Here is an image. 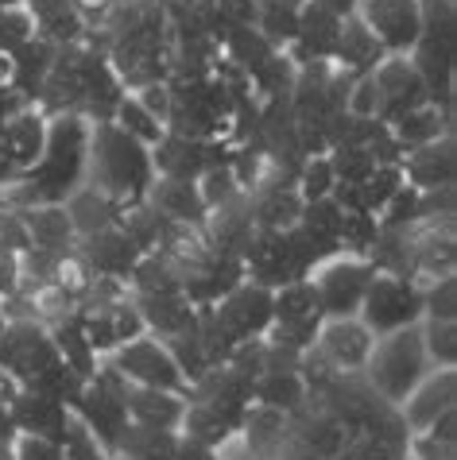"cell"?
<instances>
[{
  "instance_id": "74e56055",
  "label": "cell",
  "mask_w": 457,
  "mask_h": 460,
  "mask_svg": "<svg viewBox=\"0 0 457 460\" xmlns=\"http://www.w3.org/2000/svg\"><path fill=\"white\" fill-rule=\"evenodd\" d=\"M403 182H408V178H403L399 163H384V167H376V171L361 182V209L372 213V217H380V209L388 206L391 194H396Z\"/></svg>"
},
{
  "instance_id": "ba28073f",
  "label": "cell",
  "mask_w": 457,
  "mask_h": 460,
  "mask_svg": "<svg viewBox=\"0 0 457 460\" xmlns=\"http://www.w3.org/2000/svg\"><path fill=\"white\" fill-rule=\"evenodd\" d=\"M376 267L364 255H334L310 271V283L318 290L326 317H353L364 302V290L372 283Z\"/></svg>"
},
{
  "instance_id": "8992f818",
  "label": "cell",
  "mask_w": 457,
  "mask_h": 460,
  "mask_svg": "<svg viewBox=\"0 0 457 460\" xmlns=\"http://www.w3.org/2000/svg\"><path fill=\"white\" fill-rule=\"evenodd\" d=\"M357 317L368 325L372 337H388V333H396V329L418 325L423 322V287H418L415 279L376 271L364 290Z\"/></svg>"
},
{
  "instance_id": "b9f144b4",
  "label": "cell",
  "mask_w": 457,
  "mask_h": 460,
  "mask_svg": "<svg viewBox=\"0 0 457 460\" xmlns=\"http://www.w3.org/2000/svg\"><path fill=\"white\" fill-rule=\"evenodd\" d=\"M423 317H438V322H457V279L442 275L423 283Z\"/></svg>"
},
{
  "instance_id": "4dcf8cb0",
  "label": "cell",
  "mask_w": 457,
  "mask_h": 460,
  "mask_svg": "<svg viewBox=\"0 0 457 460\" xmlns=\"http://www.w3.org/2000/svg\"><path fill=\"white\" fill-rule=\"evenodd\" d=\"M47 329H50V337H55V349H58L62 360H67L82 379H94L97 367H101V356L94 352V344H90V337H85L78 314L62 317V322L47 325Z\"/></svg>"
},
{
  "instance_id": "cb8c5ba5",
  "label": "cell",
  "mask_w": 457,
  "mask_h": 460,
  "mask_svg": "<svg viewBox=\"0 0 457 460\" xmlns=\"http://www.w3.org/2000/svg\"><path fill=\"white\" fill-rule=\"evenodd\" d=\"M124 406H129V421H136V426L179 429L183 426V414H186V394L129 383V387H124Z\"/></svg>"
},
{
  "instance_id": "5b68a950",
  "label": "cell",
  "mask_w": 457,
  "mask_h": 460,
  "mask_svg": "<svg viewBox=\"0 0 457 460\" xmlns=\"http://www.w3.org/2000/svg\"><path fill=\"white\" fill-rule=\"evenodd\" d=\"M124 387H129V379H124L117 367H112L109 360L97 367L94 379L82 383L78 399L70 402V414L82 421L85 429L97 438V445L112 456V449H117L121 433L124 426H129V406H124Z\"/></svg>"
},
{
  "instance_id": "7a4b0ae2",
  "label": "cell",
  "mask_w": 457,
  "mask_h": 460,
  "mask_svg": "<svg viewBox=\"0 0 457 460\" xmlns=\"http://www.w3.org/2000/svg\"><path fill=\"white\" fill-rule=\"evenodd\" d=\"M156 163L151 147H144L129 132H121L112 120L90 128V167H85V186L101 190L112 201H136L148 194Z\"/></svg>"
},
{
  "instance_id": "d6986e66",
  "label": "cell",
  "mask_w": 457,
  "mask_h": 460,
  "mask_svg": "<svg viewBox=\"0 0 457 460\" xmlns=\"http://www.w3.org/2000/svg\"><path fill=\"white\" fill-rule=\"evenodd\" d=\"M47 120H50V117H47L40 105H23L16 117H8V124L0 128V151H4V159H8L20 174L43 155Z\"/></svg>"
},
{
  "instance_id": "44dd1931",
  "label": "cell",
  "mask_w": 457,
  "mask_h": 460,
  "mask_svg": "<svg viewBox=\"0 0 457 460\" xmlns=\"http://www.w3.org/2000/svg\"><path fill=\"white\" fill-rule=\"evenodd\" d=\"M248 411H237V406H221V402H206V399H186V414L179 433L194 441H206L213 449H225L228 441L240 433Z\"/></svg>"
},
{
  "instance_id": "bcb514c9",
  "label": "cell",
  "mask_w": 457,
  "mask_h": 460,
  "mask_svg": "<svg viewBox=\"0 0 457 460\" xmlns=\"http://www.w3.org/2000/svg\"><path fill=\"white\" fill-rule=\"evenodd\" d=\"M12 453L16 460H67V449L58 441H47V438H31V433H20L12 441Z\"/></svg>"
},
{
  "instance_id": "d590c367",
  "label": "cell",
  "mask_w": 457,
  "mask_h": 460,
  "mask_svg": "<svg viewBox=\"0 0 457 460\" xmlns=\"http://www.w3.org/2000/svg\"><path fill=\"white\" fill-rule=\"evenodd\" d=\"M380 236V221L364 209H345L341 213V228H337V244L341 255H368Z\"/></svg>"
},
{
  "instance_id": "11a10c76",
  "label": "cell",
  "mask_w": 457,
  "mask_h": 460,
  "mask_svg": "<svg viewBox=\"0 0 457 460\" xmlns=\"http://www.w3.org/2000/svg\"><path fill=\"white\" fill-rule=\"evenodd\" d=\"M16 391H20V383L12 379V376L4 372V367H0V406H8L12 399H16Z\"/></svg>"
},
{
  "instance_id": "f546056e",
  "label": "cell",
  "mask_w": 457,
  "mask_h": 460,
  "mask_svg": "<svg viewBox=\"0 0 457 460\" xmlns=\"http://www.w3.org/2000/svg\"><path fill=\"white\" fill-rule=\"evenodd\" d=\"M388 128H391V136L399 139L403 151H415V147H423V144H435L438 136L453 132V117L426 101V105L403 112V117H399L396 124H388Z\"/></svg>"
},
{
  "instance_id": "5bb4252c",
  "label": "cell",
  "mask_w": 457,
  "mask_h": 460,
  "mask_svg": "<svg viewBox=\"0 0 457 460\" xmlns=\"http://www.w3.org/2000/svg\"><path fill=\"white\" fill-rule=\"evenodd\" d=\"M357 12L384 43L388 55H408L423 35V4L418 0H361Z\"/></svg>"
},
{
  "instance_id": "f1b7e54d",
  "label": "cell",
  "mask_w": 457,
  "mask_h": 460,
  "mask_svg": "<svg viewBox=\"0 0 457 460\" xmlns=\"http://www.w3.org/2000/svg\"><path fill=\"white\" fill-rule=\"evenodd\" d=\"M310 399L307 391V379L299 372H260L256 383H252V402L256 406H268V411H279V414H295L302 411Z\"/></svg>"
},
{
  "instance_id": "52a82bcc",
  "label": "cell",
  "mask_w": 457,
  "mask_h": 460,
  "mask_svg": "<svg viewBox=\"0 0 457 460\" xmlns=\"http://www.w3.org/2000/svg\"><path fill=\"white\" fill-rule=\"evenodd\" d=\"M62 356L55 349V337L43 322H31V317H16V322H4L0 329V367L28 387L35 383L50 364H58Z\"/></svg>"
},
{
  "instance_id": "836d02e7",
  "label": "cell",
  "mask_w": 457,
  "mask_h": 460,
  "mask_svg": "<svg viewBox=\"0 0 457 460\" xmlns=\"http://www.w3.org/2000/svg\"><path fill=\"white\" fill-rule=\"evenodd\" d=\"M112 124L121 128V132H129L132 139H139L144 147H156L163 136H167V124H159L151 112L139 105V97L136 93H124L121 97V105H117V112H112Z\"/></svg>"
},
{
  "instance_id": "83f0119b",
  "label": "cell",
  "mask_w": 457,
  "mask_h": 460,
  "mask_svg": "<svg viewBox=\"0 0 457 460\" xmlns=\"http://www.w3.org/2000/svg\"><path fill=\"white\" fill-rule=\"evenodd\" d=\"M23 228H28L31 248H47V252H67L78 244V233L70 225L67 206H23L16 209Z\"/></svg>"
},
{
  "instance_id": "7c38bea8",
  "label": "cell",
  "mask_w": 457,
  "mask_h": 460,
  "mask_svg": "<svg viewBox=\"0 0 457 460\" xmlns=\"http://www.w3.org/2000/svg\"><path fill=\"white\" fill-rule=\"evenodd\" d=\"M372 85H376V120L384 124H396L403 112L430 101L426 82L418 78V70L411 66L408 55H388L372 70Z\"/></svg>"
},
{
  "instance_id": "277c9868",
  "label": "cell",
  "mask_w": 457,
  "mask_h": 460,
  "mask_svg": "<svg viewBox=\"0 0 457 460\" xmlns=\"http://www.w3.org/2000/svg\"><path fill=\"white\" fill-rule=\"evenodd\" d=\"M430 372H435V367L426 360L423 329L418 325L396 329V333H388V337H376L372 352H368V364H364V379L372 383V391L380 399H388L391 406L408 402V394Z\"/></svg>"
},
{
  "instance_id": "f6af8a7d",
  "label": "cell",
  "mask_w": 457,
  "mask_h": 460,
  "mask_svg": "<svg viewBox=\"0 0 457 460\" xmlns=\"http://www.w3.org/2000/svg\"><path fill=\"white\" fill-rule=\"evenodd\" d=\"M67 460H109V453L97 445V438L90 429L82 426L78 418H70V426H67Z\"/></svg>"
},
{
  "instance_id": "d6a6232c",
  "label": "cell",
  "mask_w": 457,
  "mask_h": 460,
  "mask_svg": "<svg viewBox=\"0 0 457 460\" xmlns=\"http://www.w3.org/2000/svg\"><path fill=\"white\" fill-rule=\"evenodd\" d=\"M62 206H67V213H70L74 233H78V236H90V233H97V228H105V225L117 221L121 201L105 198V194H101V190H94V186H78L67 201H62Z\"/></svg>"
},
{
  "instance_id": "7402d4cb",
  "label": "cell",
  "mask_w": 457,
  "mask_h": 460,
  "mask_svg": "<svg viewBox=\"0 0 457 460\" xmlns=\"http://www.w3.org/2000/svg\"><path fill=\"white\" fill-rule=\"evenodd\" d=\"M453 391H457L453 367H438V372H430V376L408 394V402L399 406V414H403V421H408V429H411V433H423L442 411H450L453 399H457Z\"/></svg>"
},
{
  "instance_id": "680465c9",
  "label": "cell",
  "mask_w": 457,
  "mask_h": 460,
  "mask_svg": "<svg viewBox=\"0 0 457 460\" xmlns=\"http://www.w3.org/2000/svg\"><path fill=\"white\" fill-rule=\"evenodd\" d=\"M0 329H4V314H0Z\"/></svg>"
},
{
  "instance_id": "1f68e13d",
  "label": "cell",
  "mask_w": 457,
  "mask_h": 460,
  "mask_svg": "<svg viewBox=\"0 0 457 460\" xmlns=\"http://www.w3.org/2000/svg\"><path fill=\"white\" fill-rule=\"evenodd\" d=\"M175 449H179V429H156L129 421L112 453L129 460H175Z\"/></svg>"
},
{
  "instance_id": "7bdbcfd3",
  "label": "cell",
  "mask_w": 457,
  "mask_h": 460,
  "mask_svg": "<svg viewBox=\"0 0 457 460\" xmlns=\"http://www.w3.org/2000/svg\"><path fill=\"white\" fill-rule=\"evenodd\" d=\"M198 190H202L206 209H218V206H225V201H233L237 194H245V190L237 186L233 171H228V163H221V167H210L206 174L198 178Z\"/></svg>"
},
{
  "instance_id": "f35d334b",
  "label": "cell",
  "mask_w": 457,
  "mask_h": 460,
  "mask_svg": "<svg viewBox=\"0 0 457 460\" xmlns=\"http://www.w3.org/2000/svg\"><path fill=\"white\" fill-rule=\"evenodd\" d=\"M28 40H35V16L23 0H12V4L0 8V55H12Z\"/></svg>"
},
{
  "instance_id": "4316f807",
  "label": "cell",
  "mask_w": 457,
  "mask_h": 460,
  "mask_svg": "<svg viewBox=\"0 0 457 460\" xmlns=\"http://www.w3.org/2000/svg\"><path fill=\"white\" fill-rule=\"evenodd\" d=\"M58 55V43H50L43 40L40 31H35V40H28L20 50H12V89H16L20 97H28L31 105H35V97H40V89H43V78H47V70H50V62H55Z\"/></svg>"
},
{
  "instance_id": "681fc988",
  "label": "cell",
  "mask_w": 457,
  "mask_h": 460,
  "mask_svg": "<svg viewBox=\"0 0 457 460\" xmlns=\"http://www.w3.org/2000/svg\"><path fill=\"white\" fill-rule=\"evenodd\" d=\"M112 4H117V0H74V12H78V16L85 20V28H101V23H105V16L112 12Z\"/></svg>"
},
{
  "instance_id": "484cf974",
  "label": "cell",
  "mask_w": 457,
  "mask_h": 460,
  "mask_svg": "<svg viewBox=\"0 0 457 460\" xmlns=\"http://www.w3.org/2000/svg\"><path fill=\"white\" fill-rule=\"evenodd\" d=\"M132 302H136L139 317H144V329L151 337H159V341L171 337V333H179V329H186L190 322H194V302H190L183 290H171V294H132Z\"/></svg>"
},
{
  "instance_id": "9a60e30c",
  "label": "cell",
  "mask_w": 457,
  "mask_h": 460,
  "mask_svg": "<svg viewBox=\"0 0 457 460\" xmlns=\"http://www.w3.org/2000/svg\"><path fill=\"white\" fill-rule=\"evenodd\" d=\"M376 337L368 333V325L357 314L353 317H326L314 341V352L334 367V372H364L368 352H372Z\"/></svg>"
},
{
  "instance_id": "816d5d0a",
  "label": "cell",
  "mask_w": 457,
  "mask_h": 460,
  "mask_svg": "<svg viewBox=\"0 0 457 460\" xmlns=\"http://www.w3.org/2000/svg\"><path fill=\"white\" fill-rule=\"evenodd\" d=\"M453 429H457V406H450V411H442L430 426L423 429L430 441H442V445H453L457 438H453Z\"/></svg>"
},
{
  "instance_id": "603a6c76",
  "label": "cell",
  "mask_w": 457,
  "mask_h": 460,
  "mask_svg": "<svg viewBox=\"0 0 457 460\" xmlns=\"http://www.w3.org/2000/svg\"><path fill=\"white\" fill-rule=\"evenodd\" d=\"M144 198L175 225H206L210 209H206V201H202L198 182H190V178H163V174H156Z\"/></svg>"
},
{
  "instance_id": "e0dca14e",
  "label": "cell",
  "mask_w": 457,
  "mask_h": 460,
  "mask_svg": "<svg viewBox=\"0 0 457 460\" xmlns=\"http://www.w3.org/2000/svg\"><path fill=\"white\" fill-rule=\"evenodd\" d=\"M8 414L16 421V433H31V438H47V441H58L67 445V426H70V406L50 399L43 391H31V387H20L16 399L8 402Z\"/></svg>"
},
{
  "instance_id": "4fadbf2b",
  "label": "cell",
  "mask_w": 457,
  "mask_h": 460,
  "mask_svg": "<svg viewBox=\"0 0 457 460\" xmlns=\"http://www.w3.org/2000/svg\"><path fill=\"white\" fill-rule=\"evenodd\" d=\"M240 267H245V279L256 287H283V283H295V279H307L299 271L295 255H291V244H287V228L275 233V228H256L248 236L245 252H240Z\"/></svg>"
},
{
  "instance_id": "8d00e7d4",
  "label": "cell",
  "mask_w": 457,
  "mask_h": 460,
  "mask_svg": "<svg viewBox=\"0 0 457 460\" xmlns=\"http://www.w3.org/2000/svg\"><path fill=\"white\" fill-rule=\"evenodd\" d=\"M423 329V349H426V360L430 367H457V329L453 322H438V317H423L418 322Z\"/></svg>"
},
{
  "instance_id": "db71d44e",
  "label": "cell",
  "mask_w": 457,
  "mask_h": 460,
  "mask_svg": "<svg viewBox=\"0 0 457 460\" xmlns=\"http://www.w3.org/2000/svg\"><path fill=\"white\" fill-rule=\"evenodd\" d=\"M20 433H16V421H12V414H8V406H0V445H12Z\"/></svg>"
},
{
  "instance_id": "9f6ffc18",
  "label": "cell",
  "mask_w": 457,
  "mask_h": 460,
  "mask_svg": "<svg viewBox=\"0 0 457 460\" xmlns=\"http://www.w3.org/2000/svg\"><path fill=\"white\" fill-rule=\"evenodd\" d=\"M8 206V198H4V186H0V209H4Z\"/></svg>"
},
{
  "instance_id": "ab89813d",
  "label": "cell",
  "mask_w": 457,
  "mask_h": 460,
  "mask_svg": "<svg viewBox=\"0 0 457 460\" xmlns=\"http://www.w3.org/2000/svg\"><path fill=\"white\" fill-rule=\"evenodd\" d=\"M337 186L334 178V167H329V155H307L302 167L295 174V190L302 201H318V198H329Z\"/></svg>"
},
{
  "instance_id": "2e32d148",
  "label": "cell",
  "mask_w": 457,
  "mask_h": 460,
  "mask_svg": "<svg viewBox=\"0 0 457 460\" xmlns=\"http://www.w3.org/2000/svg\"><path fill=\"white\" fill-rule=\"evenodd\" d=\"M341 40V16H334L329 8L314 4V0H302L299 8V31L295 43L287 47V58L295 66H307V62H329Z\"/></svg>"
},
{
  "instance_id": "30bf717a",
  "label": "cell",
  "mask_w": 457,
  "mask_h": 460,
  "mask_svg": "<svg viewBox=\"0 0 457 460\" xmlns=\"http://www.w3.org/2000/svg\"><path fill=\"white\" fill-rule=\"evenodd\" d=\"M213 317H218L221 333L228 337L233 349L240 341L264 337L268 333V325H272V290L248 283V279H240V283L228 290L221 302H213Z\"/></svg>"
},
{
  "instance_id": "9c48e42d",
  "label": "cell",
  "mask_w": 457,
  "mask_h": 460,
  "mask_svg": "<svg viewBox=\"0 0 457 460\" xmlns=\"http://www.w3.org/2000/svg\"><path fill=\"white\" fill-rule=\"evenodd\" d=\"M109 364L117 367V372L129 383H139V387H159V391L190 394V383L179 372L175 356L167 352V344H163L159 337H151V333L121 344V349L109 356Z\"/></svg>"
},
{
  "instance_id": "c3c4849f",
  "label": "cell",
  "mask_w": 457,
  "mask_h": 460,
  "mask_svg": "<svg viewBox=\"0 0 457 460\" xmlns=\"http://www.w3.org/2000/svg\"><path fill=\"white\" fill-rule=\"evenodd\" d=\"M16 287H20V255L0 248V302H4Z\"/></svg>"
},
{
  "instance_id": "60d3db41",
  "label": "cell",
  "mask_w": 457,
  "mask_h": 460,
  "mask_svg": "<svg viewBox=\"0 0 457 460\" xmlns=\"http://www.w3.org/2000/svg\"><path fill=\"white\" fill-rule=\"evenodd\" d=\"M326 155H329V167H334V178L345 186H361L376 171V159L368 147H329Z\"/></svg>"
},
{
  "instance_id": "ac0fdd59",
  "label": "cell",
  "mask_w": 457,
  "mask_h": 460,
  "mask_svg": "<svg viewBox=\"0 0 457 460\" xmlns=\"http://www.w3.org/2000/svg\"><path fill=\"white\" fill-rule=\"evenodd\" d=\"M78 252L85 255V263H90L97 275L121 279V283H129L136 260L144 255L117 225H105V228H97V233H90V236H78Z\"/></svg>"
},
{
  "instance_id": "f5cc1de1",
  "label": "cell",
  "mask_w": 457,
  "mask_h": 460,
  "mask_svg": "<svg viewBox=\"0 0 457 460\" xmlns=\"http://www.w3.org/2000/svg\"><path fill=\"white\" fill-rule=\"evenodd\" d=\"M314 4H322V8H329V12H334V16H341V20H345V16H353V12H357V4H361V0H314Z\"/></svg>"
},
{
  "instance_id": "8fae6325",
  "label": "cell",
  "mask_w": 457,
  "mask_h": 460,
  "mask_svg": "<svg viewBox=\"0 0 457 460\" xmlns=\"http://www.w3.org/2000/svg\"><path fill=\"white\" fill-rule=\"evenodd\" d=\"M228 151H233V144H228L225 136L221 139H190V136L167 132L151 147V163H156V174H163V178H190V182H198L210 167L228 163Z\"/></svg>"
},
{
  "instance_id": "e575fe53",
  "label": "cell",
  "mask_w": 457,
  "mask_h": 460,
  "mask_svg": "<svg viewBox=\"0 0 457 460\" xmlns=\"http://www.w3.org/2000/svg\"><path fill=\"white\" fill-rule=\"evenodd\" d=\"M252 28H256L275 50H287L295 43V31H299V8L279 4V0H264L256 8V23H252Z\"/></svg>"
},
{
  "instance_id": "7dc6e473",
  "label": "cell",
  "mask_w": 457,
  "mask_h": 460,
  "mask_svg": "<svg viewBox=\"0 0 457 460\" xmlns=\"http://www.w3.org/2000/svg\"><path fill=\"white\" fill-rule=\"evenodd\" d=\"M136 97H139V105H144L159 124H167V109H171V89H167V82L148 85V89H136Z\"/></svg>"
},
{
  "instance_id": "ee69618b",
  "label": "cell",
  "mask_w": 457,
  "mask_h": 460,
  "mask_svg": "<svg viewBox=\"0 0 457 460\" xmlns=\"http://www.w3.org/2000/svg\"><path fill=\"white\" fill-rule=\"evenodd\" d=\"M384 228H408V225H418V190L411 182H403L396 194H391V201L384 209H380L376 217Z\"/></svg>"
},
{
  "instance_id": "ffe728a7",
  "label": "cell",
  "mask_w": 457,
  "mask_h": 460,
  "mask_svg": "<svg viewBox=\"0 0 457 460\" xmlns=\"http://www.w3.org/2000/svg\"><path fill=\"white\" fill-rule=\"evenodd\" d=\"M453 132L438 136L435 144H423L403 155V178L415 190H438V186H453L457 182V155H453Z\"/></svg>"
},
{
  "instance_id": "3957f363",
  "label": "cell",
  "mask_w": 457,
  "mask_h": 460,
  "mask_svg": "<svg viewBox=\"0 0 457 460\" xmlns=\"http://www.w3.org/2000/svg\"><path fill=\"white\" fill-rule=\"evenodd\" d=\"M171 109L167 132L190 139H221L233 120V85L218 74L210 78H167Z\"/></svg>"
},
{
  "instance_id": "6da1fadb",
  "label": "cell",
  "mask_w": 457,
  "mask_h": 460,
  "mask_svg": "<svg viewBox=\"0 0 457 460\" xmlns=\"http://www.w3.org/2000/svg\"><path fill=\"white\" fill-rule=\"evenodd\" d=\"M90 120L85 117H50L43 155L23 171L16 182L4 186L12 209L23 206H62L74 190L85 186V167H90Z\"/></svg>"
},
{
  "instance_id": "d4e9b609",
  "label": "cell",
  "mask_w": 457,
  "mask_h": 460,
  "mask_svg": "<svg viewBox=\"0 0 457 460\" xmlns=\"http://www.w3.org/2000/svg\"><path fill=\"white\" fill-rule=\"evenodd\" d=\"M384 58H388V50L372 35V28L361 20V12H353V16L341 20V40H337L334 58H329L334 66L349 70V74H372Z\"/></svg>"
},
{
  "instance_id": "f907efd6",
  "label": "cell",
  "mask_w": 457,
  "mask_h": 460,
  "mask_svg": "<svg viewBox=\"0 0 457 460\" xmlns=\"http://www.w3.org/2000/svg\"><path fill=\"white\" fill-rule=\"evenodd\" d=\"M175 460H221V449H213L206 441H194L179 433V449H175Z\"/></svg>"
},
{
  "instance_id": "6f0895ef",
  "label": "cell",
  "mask_w": 457,
  "mask_h": 460,
  "mask_svg": "<svg viewBox=\"0 0 457 460\" xmlns=\"http://www.w3.org/2000/svg\"><path fill=\"white\" fill-rule=\"evenodd\" d=\"M109 460H129V456H117V453H112V456H109Z\"/></svg>"
}]
</instances>
